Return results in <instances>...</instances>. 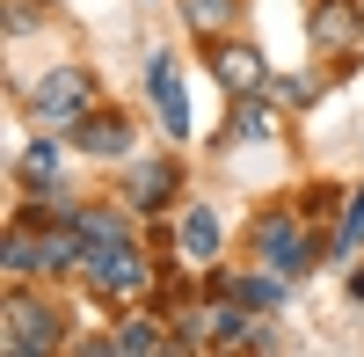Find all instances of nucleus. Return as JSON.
<instances>
[{
	"label": "nucleus",
	"mask_w": 364,
	"mask_h": 357,
	"mask_svg": "<svg viewBox=\"0 0 364 357\" xmlns=\"http://www.w3.org/2000/svg\"><path fill=\"white\" fill-rule=\"evenodd\" d=\"M29 110H37V124H44V132L80 124V117L95 110V73H87V66H58V73H44V87L29 95Z\"/></svg>",
	"instance_id": "1"
},
{
	"label": "nucleus",
	"mask_w": 364,
	"mask_h": 357,
	"mask_svg": "<svg viewBox=\"0 0 364 357\" xmlns=\"http://www.w3.org/2000/svg\"><path fill=\"white\" fill-rule=\"evenodd\" d=\"M0 350L8 357H44L58 350V314H44L22 284H8V314H0Z\"/></svg>",
	"instance_id": "2"
},
{
	"label": "nucleus",
	"mask_w": 364,
	"mask_h": 357,
	"mask_svg": "<svg viewBox=\"0 0 364 357\" xmlns=\"http://www.w3.org/2000/svg\"><path fill=\"white\" fill-rule=\"evenodd\" d=\"M80 270H87V284H95L102 299H139V292H146V277H154L132 248H87V262H80Z\"/></svg>",
	"instance_id": "3"
},
{
	"label": "nucleus",
	"mask_w": 364,
	"mask_h": 357,
	"mask_svg": "<svg viewBox=\"0 0 364 357\" xmlns=\"http://www.w3.org/2000/svg\"><path fill=\"white\" fill-rule=\"evenodd\" d=\"M211 80H219L226 95H262V87H269V58L255 44L226 37V44H211Z\"/></svg>",
	"instance_id": "4"
},
{
	"label": "nucleus",
	"mask_w": 364,
	"mask_h": 357,
	"mask_svg": "<svg viewBox=\"0 0 364 357\" xmlns=\"http://www.w3.org/2000/svg\"><path fill=\"white\" fill-rule=\"evenodd\" d=\"M146 95H154V117L168 124V139H190V102H182V80H175L168 58L146 66Z\"/></svg>",
	"instance_id": "5"
},
{
	"label": "nucleus",
	"mask_w": 364,
	"mask_h": 357,
	"mask_svg": "<svg viewBox=\"0 0 364 357\" xmlns=\"http://www.w3.org/2000/svg\"><path fill=\"white\" fill-rule=\"evenodd\" d=\"M357 37H364V15L350 0H321L314 8V51H350Z\"/></svg>",
	"instance_id": "6"
},
{
	"label": "nucleus",
	"mask_w": 364,
	"mask_h": 357,
	"mask_svg": "<svg viewBox=\"0 0 364 357\" xmlns=\"http://www.w3.org/2000/svg\"><path fill=\"white\" fill-rule=\"evenodd\" d=\"M80 154H95V161H124L132 154V124L124 117H80Z\"/></svg>",
	"instance_id": "7"
},
{
	"label": "nucleus",
	"mask_w": 364,
	"mask_h": 357,
	"mask_svg": "<svg viewBox=\"0 0 364 357\" xmlns=\"http://www.w3.org/2000/svg\"><path fill=\"white\" fill-rule=\"evenodd\" d=\"M255 248H262V262L299 270V262H306V233H299V219H262L255 226Z\"/></svg>",
	"instance_id": "8"
},
{
	"label": "nucleus",
	"mask_w": 364,
	"mask_h": 357,
	"mask_svg": "<svg viewBox=\"0 0 364 357\" xmlns=\"http://www.w3.org/2000/svg\"><path fill=\"white\" fill-rule=\"evenodd\" d=\"M73 226L87 233V248H124V241H132V219H124V212H102V204L73 212Z\"/></svg>",
	"instance_id": "9"
},
{
	"label": "nucleus",
	"mask_w": 364,
	"mask_h": 357,
	"mask_svg": "<svg viewBox=\"0 0 364 357\" xmlns=\"http://www.w3.org/2000/svg\"><path fill=\"white\" fill-rule=\"evenodd\" d=\"M269 102H277L269 87H262V95H233V132L240 139H277V110H269Z\"/></svg>",
	"instance_id": "10"
},
{
	"label": "nucleus",
	"mask_w": 364,
	"mask_h": 357,
	"mask_svg": "<svg viewBox=\"0 0 364 357\" xmlns=\"http://www.w3.org/2000/svg\"><path fill=\"white\" fill-rule=\"evenodd\" d=\"M73 262H87V233L80 226H58L37 241V270H73Z\"/></svg>",
	"instance_id": "11"
},
{
	"label": "nucleus",
	"mask_w": 364,
	"mask_h": 357,
	"mask_svg": "<svg viewBox=\"0 0 364 357\" xmlns=\"http://www.w3.org/2000/svg\"><path fill=\"white\" fill-rule=\"evenodd\" d=\"M15 175H22L29 190H44V197H51V190H58V146H51V139H44V146H29V154L15 161Z\"/></svg>",
	"instance_id": "12"
},
{
	"label": "nucleus",
	"mask_w": 364,
	"mask_h": 357,
	"mask_svg": "<svg viewBox=\"0 0 364 357\" xmlns=\"http://www.w3.org/2000/svg\"><path fill=\"white\" fill-rule=\"evenodd\" d=\"M0 262H8V284H22L29 270H37V241H29V219L8 226V241H0Z\"/></svg>",
	"instance_id": "13"
},
{
	"label": "nucleus",
	"mask_w": 364,
	"mask_h": 357,
	"mask_svg": "<svg viewBox=\"0 0 364 357\" xmlns=\"http://www.w3.org/2000/svg\"><path fill=\"white\" fill-rule=\"evenodd\" d=\"M109 350H124V357H154V350H182V343H168L154 321H124V329L109 336Z\"/></svg>",
	"instance_id": "14"
},
{
	"label": "nucleus",
	"mask_w": 364,
	"mask_h": 357,
	"mask_svg": "<svg viewBox=\"0 0 364 357\" xmlns=\"http://www.w3.org/2000/svg\"><path fill=\"white\" fill-rule=\"evenodd\" d=\"M175 197V161H154L132 175V204H168Z\"/></svg>",
	"instance_id": "15"
},
{
	"label": "nucleus",
	"mask_w": 364,
	"mask_h": 357,
	"mask_svg": "<svg viewBox=\"0 0 364 357\" xmlns=\"http://www.w3.org/2000/svg\"><path fill=\"white\" fill-rule=\"evenodd\" d=\"M182 22H190L197 37H226V22H233V0H182Z\"/></svg>",
	"instance_id": "16"
},
{
	"label": "nucleus",
	"mask_w": 364,
	"mask_h": 357,
	"mask_svg": "<svg viewBox=\"0 0 364 357\" xmlns=\"http://www.w3.org/2000/svg\"><path fill=\"white\" fill-rule=\"evenodd\" d=\"M182 248H190L197 262H211V255H219V219H211V212H190V219H182Z\"/></svg>",
	"instance_id": "17"
},
{
	"label": "nucleus",
	"mask_w": 364,
	"mask_h": 357,
	"mask_svg": "<svg viewBox=\"0 0 364 357\" xmlns=\"http://www.w3.org/2000/svg\"><path fill=\"white\" fill-rule=\"evenodd\" d=\"M233 299H240V307H277V299H284V284H277V277H240V284H233Z\"/></svg>",
	"instance_id": "18"
},
{
	"label": "nucleus",
	"mask_w": 364,
	"mask_h": 357,
	"mask_svg": "<svg viewBox=\"0 0 364 357\" xmlns=\"http://www.w3.org/2000/svg\"><path fill=\"white\" fill-rule=\"evenodd\" d=\"M357 241H364V190L350 197V219H343V233H336V255H350Z\"/></svg>",
	"instance_id": "19"
},
{
	"label": "nucleus",
	"mask_w": 364,
	"mask_h": 357,
	"mask_svg": "<svg viewBox=\"0 0 364 357\" xmlns=\"http://www.w3.org/2000/svg\"><path fill=\"white\" fill-rule=\"evenodd\" d=\"M277 102H291V110H306V102H314V80H306V73H291V80H277Z\"/></svg>",
	"instance_id": "20"
}]
</instances>
